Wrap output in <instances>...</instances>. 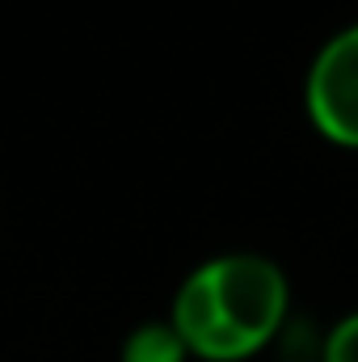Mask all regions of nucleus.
Listing matches in <instances>:
<instances>
[{
	"label": "nucleus",
	"mask_w": 358,
	"mask_h": 362,
	"mask_svg": "<svg viewBox=\"0 0 358 362\" xmlns=\"http://www.w3.org/2000/svg\"><path fill=\"white\" fill-rule=\"evenodd\" d=\"M291 312V282L262 253H219L185 274L173 291L169 320L190 358L245 362L278 337Z\"/></svg>",
	"instance_id": "1"
},
{
	"label": "nucleus",
	"mask_w": 358,
	"mask_h": 362,
	"mask_svg": "<svg viewBox=\"0 0 358 362\" xmlns=\"http://www.w3.org/2000/svg\"><path fill=\"white\" fill-rule=\"evenodd\" d=\"M304 114L321 139L358 152V21L316 47L304 72Z\"/></svg>",
	"instance_id": "2"
},
{
	"label": "nucleus",
	"mask_w": 358,
	"mask_h": 362,
	"mask_svg": "<svg viewBox=\"0 0 358 362\" xmlns=\"http://www.w3.org/2000/svg\"><path fill=\"white\" fill-rule=\"evenodd\" d=\"M118 362H190V350L173 329V320H144L122 337Z\"/></svg>",
	"instance_id": "3"
},
{
	"label": "nucleus",
	"mask_w": 358,
	"mask_h": 362,
	"mask_svg": "<svg viewBox=\"0 0 358 362\" xmlns=\"http://www.w3.org/2000/svg\"><path fill=\"white\" fill-rule=\"evenodd\" d=\"M321 362H358V308L346 312L342 320H333L321 346Z\"/></svg>",
	"instance_id": "4"
}]
</instances>
